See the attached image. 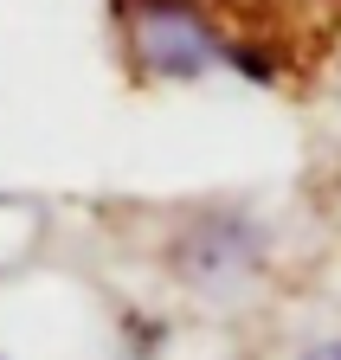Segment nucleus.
<instances>
[{"mask_svg":"<svg viewBox=\"0 0 341 360\" xmlns=\"http://www.w3.org/2000/svg\"><path fill=\"white\" fill-rule=\"evenodd\" d=\"M122 65L142 84L245 77L277 90L328 45L316 0H110Z\"/></svg>","mask_w":341,"mask_h":360,"instance_id":"1","label":"nucleus"},{"mask_svg":"<svg viewBox=\"0 0 341 360\" xmlns=\"http://www.w3.org/2000/svg\"><path fill=\"white\" fill-rule=\"evenodd\" d=\"M174 277L200 296H232L264 270V232L245 212H200L174 232Z\"/></svg>","mask_w":341,"mask_h":360,"instance_id":"2","label":"nucleus"},{"mask_svg":"<svg viewBox=\"0 0 341 360\" xmlns=\"http://www.w3.org/2000/svg\"><path fill=\"white\" fill-rule=\"evenodd\" d=\"M296 360H341V335H328V341H309Z\"/></svg>","mask_w":341,"mask_h":360,"instance_id":"3","label":"nucleus"}]
</instances>
